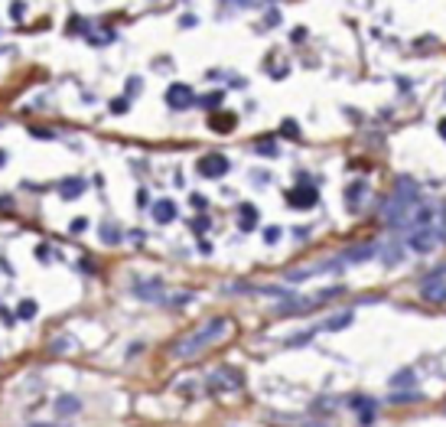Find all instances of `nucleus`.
<instances>
[{"label": "nucleus", "mask_w": 446, "mask_h": 427, "mask_svg": "<svg viewBox=\"0 0 446 427\" xmlns=\"http://www.w3.org/2000/svg\"><path fill=\"white\" fill-rule=\"evenodd\" d=\"M421 203V189H417V183H411L407 176H401L397 180V189L394 196L385 203V209H381V219H385L387 229H404V225H411L414 219V205Z\"/></svg>", "instance_id": "f257e3e1"}, {"label": "nucleus", "mask_w": 446, "mask_h": 427, "mask_svg": "<svg viewBox=\"0 0 446 427\" xmlns=\"http://www.w3.org/2000/svg\"><path fill=\"white\" fill-rule=\"evenodd\" d=\"M225 333H228V320H225V316H215V320H209L205 326H199L193 336H186L183 342H176L173 356H176V359H189V356H199L205 346H212V342L222 339Z\"/></svg>", "instance_id": "f03ea898"}, {"label": "nucleus", "mask_w": 446, "mask_h": 427, "mask_svg": "<svg viewBox=\"0 0 446 427\" xmlns=\"http://www.w3.org/2000/svg\"><path fill=\"white\" fill-rule=\"evenodd\" d=\"M440 241H443V231H440L437 225H430V229H414L411 239H407V248H411V251H421V255H427V251H433Z\"/></svg>", "instance_id": "7ed1b4c3"}, {"label": "nucleus", "mask_w": 446, "mask_h": 427, "mask_svg": "<svg viewBox=\"0 0 446 427\" xmlns=\"http://www.w3.org/2000/svg\"><path fill=\"white\" fill-rule=\"evenodd\" d=\"M209 388L212 392H235V388H244V375L238 368H215L209 375Z\"/></svg>", "instance_id": "20e7f679"}, {"label": "nucleus", "mask_w": 446, "mask_h": 427, "mask_svg": "<svg viewBox=\"0 0 446 427\" xmlns=\"http://www.w3.org/2000/svg\"><path fill=\"white\" fill-rule=\"evenodd\" d=\"M440 277H446V265L440 267V271H433L427 281H423L421 297L427 300V303H446V284L440 281Z\"/></svg>", "instance_id": "39448f33"}, {"label": "nucleus", "mask_w": 446, "mask_h": 427, "mask_svg": "<svg viewBox=\"0 0 446 427\" xmlns=\"http://www.w3.org/2000/svg\"><path fill=\"white\" fill-rule=\"evenodd\" d=\"M228 170H231V163H228L225 154H205L203 160H199V173H203L205 180H219V176H225Z\"/></svg>", "instance_id": "423d86ee"}, {"label": "nucleus", "mask_w": 446, "mask_h": 427, "mask_svg": "<svg viewBox=\"0 0 446 427\" xmlns=\"http://www.w3.org/2000/svg\"><path fill=\"white\" fill-rule=\"evenodd\" d=\"M195 102V95L189 85H183V82H173V85L167 88V104L173 108V112H186L189 104Z\"/></svg>", "instance_id": "0eeeda50"}, {"label": "nucleus", "mask_w": 446, "mask_h": 427, "mask_svg": "<svg viewBox=\"0 0 446 427\" xmlns=\"http://www.w3.org/2000/svg\"><path fill=\"white\" fill-rule=\"evenodd\" d=\"M316 199H320V193H316V186H294L290 193H287V203L296 205V209H310V205H316Z\"/></svg>", "instance_id": "6e6552de"}, {"label": "nucleus", "mask_w": 446, "mask_h": 427, "mask_svg": "<svg viewBox=\"0 0 446 427\" xmlns=\"http://www.w3.org/2000/svg\"><path fill=\"white\" fill-rule=\"evenodd\" d=\"M134 297L150 300V303H160L163 300V284L160 281H137L134 284Z\"/></svg>", "instance_id": "1a4fd4ad"}, {"label": "nucleus", "mask_w": 446, "mask_h": 427, "mask_svg": "<svg viewBox=\"0 0 446 427\" xmlns=\"http://www.w3.org/2000/svg\"><path fill=\"white\" fill-rule=\"evenodd\" d=\"M153 219H157L160 225L173 222V219H176V203H173V199H160V203H153Z\"/></svg>", "instance_id": "9d476101"}, {"label": "nucleus", "mask_w": 446, "mask_h": 427, "mask_svg": "<svg viewBox=\"0 0 446 427\" xmlns=\"http://www.w3.org/2000/svg\"><path fill=\"white\" fill-rule=\"evenodd\" d=\"M352 408L358 411L362 427H371V421H375V402H371V398H352Z\"/></svg>", "instance_id": "9b49d317"}, {"label": "nucleus", "mask_w": 446, "mask_h": 427, "mask_svg": "<svg viewBox=\"0 0 446 427\" xmlns=\"http://www.w3.org/2000/svg\"><path fill=\"white\" fill-rule=\"evenodd\" d=\"M238 225H241V231L258 229V209H254L251 203H244L241 209H238Z\"/></svg>", "instance_id": "f8f14e48"}, {"label": "nucleus", "mask_w": 446, "mask_h": 427, "mask_svg": "<svg viewBox=\"0 0 446 427\" xmlns=\"http://www.w3.org/2000/svg\"><path fill=\"white\" fill-rule=\"evenodd\" d=\"M365 196H368V186L365 183H352V186L345 189V205L349 209H358V203H365Z\"/></svg>", "instance_id": "ddd939ff"}, {"label": "nucleus", "mask_w": 446, "mask_h": 427, "mask_svg": "<svg viewBox=\"0 0 446 427\" xmlns=\"http://www.w3.org/2000/svg\"><path fill=\"white\" fill-rule=\"evenodd\" d=\"M59 193H62V199H78L85 193V180H78V176H72V180H62Z\"/></svg>", "instance_id": "4468645a"}, {"label": "nucleus", "mask_w": 446, "mask_h": 427, "mask_svg": "<svg viewBox=\"0 0 446 427\" xmlns=\"http://www.w3.org/2000/svg\"><path fill=\"white\" fill-rule=\"evenodd\" d=\"M78 408H82V402H78V398H72V395H62L59 402H56V414H59V418H68V414H76Z\"/></svg>", "instance_id": "2eb2a0df"}, {"label": "nucleus", "mask_w": 446, "mask_h": 427, "mask_svg": "<svg viewBox=\"0 0 446 427\" xmlns=\"http://www.w3.org/2000/svg\"><path fill=\"white\" fill-rule=\"evenodd\" d=\"M375 251H378L375 245H358V248H352V251H345L342 258H345V261H368Z\"/></svg>", "instance_id": "dca6fc26"}, {"label": "nucleus", "mask_w": 446, "mask_h": 427, "mask_svg": "<svg viewBox=\"0 0 446 427\" xmlns=\"http://www.w3.org/2000/svg\"><path fill=\"white\" fill-rule=\"evenodd\" d=\"M352 323V310H345V313H336L329 316L326 323H323V330H345V326Z\"/></svg>", "instance_id": "f3484780"}, {"label": "nucleus", "mask_w": 446, "mask_h": 427, "mask_svg": "<svg viewBox=\"0 0 446 427\" xmlns=\"http://www.w3.org/2000/svg\"><path fill=\"white\" fill-rule=\"evenodd\" d=\"M381 261H385V265H401V248L385 245V248H381Z\"/></svg>", "instance_id": "a211bd4d"}, {"label": "nucleus", "mask_w": 446, "mask_h": 427, "mask_svg": "<svg viewBox=\"0 0 446 427\" xmlns=\"http://www.w3.org/2000/svg\"><path fill=\"white\" fill-rule=\"evenodd\" d=\"M102 239L108 241V245H118V241H121V229H118V225H111V222H104L102 225Z\"/></svg>", "instance_id": "6ab92c4d"}, {"label": "nucleus", "mask_w": 446, "mask_h": 427, "mask_svg": "<svg viewBox=\"0 0 446 427\" xmlns=\"http://www.w3.org/2000/svg\"><path fill=\"white\" fill-rule=\"evenodd\" d=\"M36 310H40V307H36L33 300H23V303L17 307V316H20V320H33V316H36Z\"/></svg>", "instance_id": "aec40b11"}, {"label": "nucleus", "mask_w": 446, "mask_h": 427, "mask_svg": "<svg viewBox=\"0 0 446 427\" xmlns=\"http://www.w3.org/2000/svg\"><path fill=\"white\" fill-rule=\"evenodd\" d=\"M387 402H391V404H407V402H421V395H417V392H397V395H391V398H387Z\"/></svg>", "instance_id": "412c9836"}, {"label": "nucleus", "mask_w": 446, "mask_h": 427, "mask_svg": "<svg viewBox=\"0 0 446 427\" xmlns=\"http://www.w3.org/2000/svg\"><path fill=\"white\" fill-rule=\"evenodd\" d=\"M215 131H228V128H235V114H225V118H212L209 121Z\"/></svg>", "instance_id": "4be33fe9"}, {"label": "nucleus", "mask_w": 446, "mask_h": 427, "mask_svg": "<svg viewBox=\"0 0 446 427\" xmlns=\"http://www.w3.org/2000/svg\"><path fill=\"white\" fill-rule=\"evenodd\" d=\"M411 382H414V372H401V375L391 378V385H394V388H397V385H411Z\"/></svg>", "instance_id": "5701e85b"}, {"label": "nucleus", "mask_w": 446, "mask_h": 427, "mask_svg": "<svg viewBox=\"0 0 446 427\" xmlns=\"http://www.w3.org/2000/svg\"><path fill=\"white\" fill-rule=\"evenodd\" d=\"M277 239H280V229H277V225H270V229L264 231V241H267V245H274Z\"/></svg>", "instance_id": "b1692460"}, {"label": "nucleus", "mask_w": 446, "mask_h": 427, "mask_svg": "<svg viewBox=\"0 0 446 427\" xmlns=\"http://www.w3.org/2000/svg\"><path fill=\"white\" fill-rule=\"evenodd\" d=\"M140 85H143V82H140L137 76H134V78H127V95H134V92L140 95Z\"/></svg>", "instance_id": "393cba45"}, {"label": "nucleus", "mask_w": 446, "mask_h": 427, "mask_svg": "<svg viewBox=\"0 0 446 427\" xmlns=\"http://www.w3.org/2000/svg\"><path fill=\"white\" fill-rule=\"evenodd\" d=\"M280 131H284V134H290V137H296V134H300V128H296L294 121H284V124H280Z\"/></svg>", "instance_id": "a878e982"}, {"label": "nucleus", "mask_w": 446, "mask_h": 427, "mask_svg": "<svg viewBox=\"0 0 446 427\" xmlns=\"http://www.w3.org/2000/svg\"><path fill=\"white\" fill-rule=\"evenodd\" d=\"M111 112H114V114H124V112H127V98H118V102L111 104Z\"/></svg>", "instance_id": "bb28decb"}, {"label": "nucleus", "mask_w": 446, "mask_h": 427, "mask_svg": "<svg viewBox=\"0 0 446 427\" xmlns=\"http://www.w3.org/2000/svg\"><path fill=\"white\" fill-rule=\"evenodd\" d=\"M30 134L40 137V140H52V134H49V131H42V128H30Z\"/></svg>", "instance_id": "cd10ccee"}, {"label": "nucleus", "mask_w": 446, "mask_h": 427, "mask_svg": "<svg viewBox=\"0 0 446 427\" xmlns=\"http://www.w3.org/2000/svg\"><path fill=\"white\" fill-rule=\"evenodd\" d=\"M274 150H277V147L270 144V140H264V144H258V154H274Z\"/></svg>", "instance_id": "c85d7f7f"}, {"label": "nucleus", "mask_w": 446, "mask_h": 427, "mask_svg": "<svg viewBox=\"0 0 446 427\" xmlns=\"http://www.w3.org/2000/svg\"><path fill=\"white\" fill-rule=\"evenodd\" d=\"M68 349V339H56L52 342V352H66Z\"/></svg>", "instance_id": "c756f323"}, {"label": "nucleus", "mask_w": 446, "mask_h": 427, "mask_svg": "<svg viewBox=\"0 0 446 427\" xmlns=\"http://www.w3.org/2000/svg\"><path fill=\"white\" fill-rule=\"evenodd\" d=\"M88 229V219H76V222H72V231H85Z\"/></svg>", "instance_id": "7c9ffc66"}, {"label": "nucleus", "mask_w": 446, "mask_h": 427, "mask_svg": "<svg viewBox=\"0 0 446 427\" xmlns=\"http://www.w3.org/2000/svg\"><path fill=\"white\" fill-rule=\"evenodd\" d=\"M219 102H222V95H209L203 104H209V108H212V104H219Z\"/></svg>", "instance_id": "2f4dec72"}, {"label": "nucleus", "mask_w": 446, "mask_h": 427, "mask_svg": "<svg viewBox=\"0 0 446 427\" xmlns=\"http://www.w3.org/2000/svg\"><path fill=\"white\" fill-rule=\"evenodd\" d=\"M440 134H443V137H446V118H443V121H440Z\"/></svg>", "instance_id": "473e14b6"}, {"label": "nucleus", "mask_w": 446, "mask_h": 427, "mask_svg": "<svg viewBox=\"0 0 446 427\" xmlns=\"http://www.w3.org/2000/svg\"><path fill=\"white\" fill-rule=\"evenodd\" d=\"M30 427H56V424H30Z\"/></svg>", "instance_id": "72a5a7b5"}, {"label": "nucleus", "mask_w": 446, "mask_h": 427, "mask_svg": "<svg viewBox=\"0 0 446 427\" xmlns=\"http://www.w3.org/2000/svg\"><path fill=\"white\" fill-rule=\"evenodd\" d=\"M4 160H7V154H4V150H0V163H4Z\"/></svg>", "instance_id": "f704fd0d"}]
</instances>
